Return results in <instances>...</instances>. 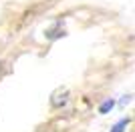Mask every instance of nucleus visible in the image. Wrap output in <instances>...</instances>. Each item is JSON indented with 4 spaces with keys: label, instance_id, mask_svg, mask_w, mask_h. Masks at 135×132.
<instances>
[{
    "label": "nucleus",
    "instance_id": "obj_1",
    "mask_svg": "<svg viewBox=\"0 0 135 132\" xmlns=\"http://www.w3.org/2000/svg\"><path fill=\"white\" fill-rule=\"evenodd\" d=\"M67 100H69V90H67V88H59V90L52 94L51 104L55 106V108H59V106H65V104H67Z\"/></svg>",
    "mask_w": 135,
    "mask_h": 132
},
{
    "label": "nucleus",
    "instance_id": "obj_2",
    "mask_svg": "<svg viewBox=\"0 0 135 132\" xmlns=\"http://www.w3.org/2000/svg\"><path fill=\"white\" fill-rule=\"evenodd\" d=\"M113 106H115V100H105V102L101 104V108H99V112H101V114H107Z\"/></svg>",
    "mask_w": 135,
    "mask_h": 132
},
{
    "label": "nucleus",
    "instance_id": "obj_3",
    "mask_svg": "<svg viewBox=\"0 0 135 132\" xmlns=\"http://www.w3.org/2000/svg\"><path fill=\"white\" fill-rule=\"evenodd\" d=\"M127 124H129V120H121V122H117V124L113 126V132H123V128H127Z\"/></svg>",
    "mask_w": 135,
    "mask_h": 132
}]
</instances>
